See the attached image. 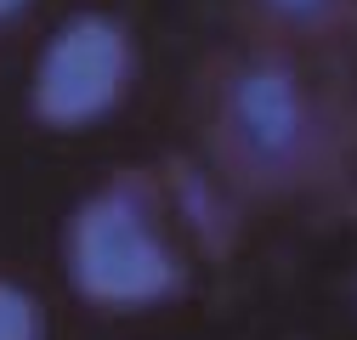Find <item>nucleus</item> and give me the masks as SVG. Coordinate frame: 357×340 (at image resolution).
Here are the masks:
<instances>
[{"mask_svg": "<svg viewBox=\"0 0 357 340\" xmlns=\"http://www.w3.org/2000/svg\"><path fill=\"white\" fill-rule=\"evenodd\" d=\"M68 284L102 312H142L182 295L188 267L153 222L142 182H108L68 222Z\"/></svg>", "mask_w": 357, "mask_h": 340, "instance_id": "f257e3e1", "label": "nucleus"}, {"mask_svg": "<svg viewBox=\"0 0 357 340\" xmlns=\"http://www.w3.org/2000/svg\"><path fill=\"white\" fill-rule=\"evenodd\" d=\"M137 74V46L130 29L108 12H74L34 63V85H29V108L40 125L52 131H85V125L108 119Z\"/></svg>", "mask_w": 357, "mask_h": 340, "instance_id": "f03ea898", "label": "nucleus"}, {"mask_svg": "<svg viewBox=\"0 0 357 340\" xmlns=\"http://www.w3.org/2000/svg\"><path fill=\"white\" fill-rule=\"evenodd\" d=\"M227 125H233V137H238L250 164L284 170L306 148V97H301V85L284 68H273V63L244 68L238 85H233V97H227Z\"/></svg>", "mask_w": 357, "mask_h": 340, "instance_id": "7ed1b4c3", "label": "nucleus"}, {"mask_svg": "<svg viewBox=\"0 0 357 340\" xmlns=\"http://www.w3.org/2000/svg\"><path fill=\"white\" fill-rule=\"evenodd\" d=\"M0 340H46L40 301L23 284H6V278H0Z\"/></svg>", "mask_w": 357, "mask_h": 340, "instance_id": "20e7f679", "label": "nucleus"}, {"mask_svg": "<svg viewBox=\"0 0 357 340\" xmlns=\"http://www.w3.org/2000/svg\"><path fill=\"white\" fill-rule=\"evenodd\" d=\"M266 6H273V12H284V17H324L329 6H335V0H266Z\"/></svg>", "mask_w": 357, "mask_h": 340, "instance_id": "39448f33", "label": "nucleus"}, {"mask_svg": "<svg viewBox=\"0 0 357 340\" xmlns=\"http://www.w3.org/2000/svg\"><path fill=\"white\" fill-rule=\"evenodd\" d=\"M23 6H29V0H0V23H6V17H17Z\"/></svg>", "mask_w": 357, "mask_h": 340, "instance_id": "423d86ee", "label": "nucleus"}]
</instances>
